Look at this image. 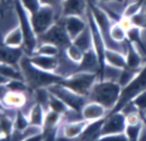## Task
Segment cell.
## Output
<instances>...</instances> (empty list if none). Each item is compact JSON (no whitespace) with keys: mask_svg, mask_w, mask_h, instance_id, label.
<instances>
[{"mask_svg":"<svg viewBox=\"0 0 146 141\" xmlns=\"http://www.w3.org/2000/svg\"><path fill=\"white\" fill-rule=\"evenodd\" d=\"M20 69L23 73L25 82L32 90L39 87H49L59 83L64 77L57 72H50L35 66L26 54L20 61Z\"/></svg>","mask_w":146,"mask_h":141,"instance_id":"obj_1","label":"cell"},{"mask_svg":"<svg viewBox=\"0 0 146 141\" xmlns=\"http://www.w3.org/2000/svg\"><path fill=\"white\" fill-rule=\"evenodd\" d=\"M14 10L18 19V25L20 26L24 36L23 49L25 51V54L30 56L35 52L39 44L38 36L33 27L31 13L27 10V8L20 0H14Z\"/></svg>","mask_w":146,"mask_h":141,"instance_id":"obj_2","label":"cell"},{"mask_svg":"<svg viewBox=\"0 0 146 141\" xmlns=\"http://www.w3.org/2000/svg\"><path fill=\"white\" fill-rule=\"evenodd\" d=\"M121 89L122 87L116 81L98 79L92 86L87 98H89V100L99 102L110 111L117 104Z\"/></svg>","mask_w":146,"mask_h":141,"instance_id":"obj_3","label":"cell"},{"mask_svg":"<svg viewBox=\"0 0 146 141\" xmlns=\"http://www.w3.org/2000/svg\"><path fill=\"white\" fill-rule=\"evenodd\" d=\"M144 90H146V62L143 67L140 69L138 74L126 86L122 87L117 104L108 113L121 111L128 103L131 102L138 94H140Z\"/></svg>","mask_w":146,"mask_h":141,"instance_id":"obj_4","label":"cell"},{"mask_svg":"<svg viewBox=\"0 0 146 141\" xmlns=\"http://www.w3.org/2000/svg\"><path fill=\"white\" fill-rule=\"evenodd\" d=\"M99 79L98 73L87 72V71H75L64 76L59 83L72 89L73 91L88 97L92 86Z\"/></svg>","mask_w":146,"mask_h":141,"instance_id":"obj_5","label":"cell"},{"mask_svg":"<svg viewBox=\"0 0 146 141\" xmlns=\"http://www.w3.org/2000/svg\"><path fill=\"white\" fill-rule=\"evenodd\" d=\"M48 90L52 94L60 98L71 110L75 111L77 113H81V110L84 105L87 103V97L83 96L81 94H78L77 92L73 91L72 89L64 86L61 83H56L51 86L47 87Z\"/></svg>","mask_w":146,"mask_h":141,"instance_id":"obj_6","label":"cell"},{"mask_svg":"<svg viewBox=\"0 0 146 141\" xmlns=\"http://www.w3.org/2000/svg\"><path fill=\"white\" fill-rule=\"evenodd\" d=\"M31 19L35 32L37 36H39L56 22L55 7L50 5H40V7L31 14Z\"/></svg>","mask_w":146,"mask_h":141,"instance_id":"obj_7","label":"cell"},{"mask_svg":"<svg viewBox=\"0 0 146 141\" xmlns=\"http://www.w3.org/2000/svg\"><path fill=\"white\" fill-rule=\"evenodd\" d=\"M86 16H87V22L89 25V28L91 30V35H92V42H93V48L94 50L97 53V56L99 58L100 62V71L98 77L100 76V74L102 73L105 66V51L107 48V45H106L105 39H104L103 35H102L101 31H100L99 27H98L97 23H96L95 19H94L93 15H92L91 11L88 8L87 12H86Z\"/></svg>","mask_w":146,"mask_h":141,"instance_id":"obj_8","label":"cell"},{"mask_svg":"<svg viewBox=\"0 0 146 141\" xmlns=\"http://www.w3.org/2000/svg\"><path fill=\"white\" fill-rule=\"evenodd\" d=\"M38 41L40 42H49L57 45L60 48H66L69 44L72 43L68 33L66 31L64 24L55 22L48 30L38 36Z\"/></svg>","mask_w":146,"mask_h":141,"instance_id":"obj_9","label":"cell"},{"mask_svg":"<svg viewBox=\"0 0 146 141\" xmlns=\"http://www.w3.org/2000/svg\"><path fill=\"white\" fill-rule=\"evenodd\" d=\"M126 125V115L123 111H117V112L108 113L104 118V122L102 125L101 136L106 135L119 134V133L125 132ZM100 139V138H99Z\"/></svg>","mask_w":146,"mask_h":141,"instance_id":"obj_10","label":"cell"},{"mask_svg":"<svg viewBox=\"0 0 146 141\" xmlns=\"http://www.w3.org/2000/svg\"><path fill=\"white\" fill-rule=\"evenodd\" d=\"M108 112L109 110L99 102L89 100L83 106L80 114L83 119L91 122V121H96L104 118L108 114Z\"/></svg>","mask_w":146,"mask_h":141,"instance_id":"obj_11","label":"cell"},{"mask_svg":"<svg viewBox=\"0 0 146 141\" xmlns=\"http://www.w3.org/2000/svg\"><path fill=\"white\" fill-rule=\"evenodd\" d=\"M64 26L71 41H73L80 33L85 30L88 26V22H86L83 17L79 15H69L64 17Z\"/></svg>","mask_w":146,"mask_h":141,"instance_id":"obj_12","label":"cell"},{"mask_svg":"<svg viewBox=\"0 0 146 141\" xmlns=\"http://www.w3.org/2000/svg\"><path fill=\"white\" fill-rule=\"evenodd\" d=\"M26 102L27 98L24 91L7 90L2 95V100H1L2 107L12 109H22Z\"/></svg>","mask_w":146,"mask_h":141,"instance_id":"obj_13","label":"cell"},{"mask_svg":"<svg viewBox=\"0 0 146 141\" xmlns=\"http://www.w3.org/2000/svg\"><path fill=\"white\" fill-rule=\"evenodd\" d=\"M25 55L23 47H12L2 44L1 47V63L20 67V61Z\"/></svg>","mask_w":146,"mask_h":141,"instance_id":"obj_14","label":"cell"},{"mask_svg":"<svg viewBox=\"0 0 146 141\" xmlns=\"http://www.w3.org/2000/svg\"><path fill=\"white\" fill-rule=\"evenodd\" d=\"M75 71H87V72H95L99 74L100 62L94 48H91L84 52L83 58L81 62L76 66L74 72Z\"/></svg>","mask_w":146,"mask_h":141,"instance_id":"obj_15","label":"cell"},{"mask_svg":"<svg viewBox=\"0 0 146 141\" xmlns=\"http://www.w3.org/2000/svg\"><path fill=\"white\" fill-rule=\"evenodd\" d=\"M28 56V55H27ZM30 61L39 68L43 70L50 71V72H56L59 68V60L57 56H50V55L43 54H34L28 56Z\"/></svg>","mask_w":146,"mask_h":141,"instance_id":"obj_16","label":"cell"},{"mask_svg":"<svg viewBox=\"0 0 146 141\" xmlns=\"http://www.w3.org/2000/svg\"><path fill=\"white\" fill-rule=\"evenodd\" d=\"M61 7L63 17L69 15L82 16L88 10V0H64Z\"/></svg>","mask_w":146,"mask_h":141,"instance_id":"obj_17","label":"cell"},{"mask_svg":"<svg viewBox=\"0 0 146 141\" xmlns=\"http://www.w3.org/2000/svg\"><path fill=\"white\" fill-rule=\"evenodd\" d=\"M125 45H126V59H127V66L130 68H135V69H140L143 67L144 60H146L145 58H143L142 53L138 50V48L131 43L129 40L126 39L125 40Z\"/></svg>","mask_w":146,"mask_h":141,"instance_id":"obj_18","label":"cell"},{"mask_svg":"<svg viewBox=\"0 0 146 141\" xmlns=\"http://www.w3.org/2000/svg\"><path fill=\"white\" fill-rule=\"evenodd\" d=\"M88 123H89V121L85 120L83 118L80 119V120L66 122L64 124V126H63V135L68 139L78 138L83 133V131L85 130Z\"/></svg>","mask_w":146,"mask_h":141,"instance_id":"obj_19","label":"cell"},{"mask_svg":"<svg viewBox=\"0 0 146 141\" xmlns=\"http://www.w3.org/2000/svg\"><path fill=\"white\" fill-rule=\"evenodd\" d=\"M8 109L2 107L1 111V132H2V138L7 137L9 138L13 135V132L15 131V117H16V112L13 114L8 113Z\"/></svg>","mask_w":146,"mask_h":141,"instance_id":"obj_20","label":"cell"},{"mask_svg":"<svg viewBox=\"0 0 146 141\" xmlns=\"http://www.w3.org/2000/svg\"><path fill=\"white\" fill-rule=\"evenodd\" d=\"M104 118L96 121H91V122L88 123L85 130L78 138L81 139V140H96V139H99L100 136H101V130Z\"/></svg>","mask_w":146,"mask_h":141,"instance_id":"obj_21","label":"cell"},{"mask_svg":"<svg viewBox=\"0 0 146 141\" xmlns=\"http://www.w3.org/2000/svg\"><path fill=\"white\" fill-rule=\"evenodd\" d=\"M105 62L112 65V66L118 67V68L121 69L127 67V59H126L125 53L115 50V49L106 48Z\"/></svg>","mask_w":146,"mask_h":141,"instance_id":"obj_22","label":"cell"},{"mask_svg":"<svg viewBox=\"0 0 146 141\" xmlns=\"http://www.w3.org/2000/svg\"><path fill=\"white\" fill-rule=\"evenodd\" d=\"M2 44L12 47H23L24 36H23V32L19 25L15 26L4 35Z\"/></svg>","mask_w":146,"mask_h":141,"instance_id":"obj_23","label":"cell"},{"mask_svg":"<svg viewBox=\"0 0 146 141\" xmlns=\"http://www.w3.org/2000/svg\"><path fill=\"white\" fill-rule=\"evenodd\" d=\"M46 109L38 102H35L34 105L30 108L28 112V118L30 124L33 125H38V126H42L44 124V119L45 115H46Z\"/></svg>","mask_w":146,"mask_h":141,"instance_id":"obj_24","label":"cell"},{"mask_svg":"<svg viewBox=\"0 0 146 141\" xmlns=\"http://www.w3.org/2000/svg\"><path fill=\"white\" fill-rule=\"evenodd\" d=\"M144 29L140 28L138 26H132L127 30V40H129L131 43H133L138 50L146 56V47L142 41V31Z\"/></svg>","mask_w":146,"mask_h":141,"instance_id":"obj_25","label":"cell"},{"mask_svg":"<svg viewBox=\"0 0 146 141\" xmlns=\"http://www.w3.org/2000/svg\"><path fill=\"white\" fill-rule=\"evenodd\" d=\"M72 43L75 44L77 47H79L83 52L93 48L92 35H91V30H90V28H89V25L86 27L83 32L80 33V34L72 41Z\"/></svg>","mask_w":146,"mask_h":141,"instance_id":"obj_26","label":"cell"},{"mask_svg":"<svg viewBox=\"0 0 146 141\" xmlns=\"http://www.w3.org/2000/svg\"><path fill=\"white\" fill-rule=\"evenodd\" d=\"M110 38L117 44H122L127 39V29L120 22H114L110 28Z\"/></svg>","mask_w":146,"mask_h":141,"instance_id":"obj_27","label":"cell"},{"mask_svg":"<svg viewBox=\"0 0 146 141\" xmlns=\"http://www.w3.org/2000/svg\"><path fill=\"white\" fill-rule=\"evenodd\" d=\"M1 76L6 77L10 80L12 79L24 80V76H23L20 67L13 66V65H9L6 63H1Z\"/></svg>","mask_w":146,"mask_h":141,"instance_id":"obj_28","label":"cell"},{"mask_svg":"<svg viewBox=\"0 0 146 141\" xmlns=\"http://www.w3.org/2000/svg\"><path fill=\"white\" fill-rule=\"evenodd\" d=\"M48 108L50 110H53L57 113H60L63 116L66 114H68L71 111V109L61 100L60 98H58L57 96H55L54 94L50 92V97H49V103H48ZM48 109V110H49Z\"/></svg>","mask_w":146,"mask_h":141,"instance_id":"obj_29","label":"cell"},{"mask_svg":"<svg viewBox=\"0 0 146 141\" xmlns=\"http://www.w3.org/2000/svg\"><path fill=\"white\" fill-rule=\"evenodd\" d=\"M144 126V121L142 119L141 121L137 123H132V124H127L125 128V135L127 136V139L130 141L139 140L140 134L142 132V129Z\"/></svg>","mask_w":146,"mask_h":141,"instance_id":"obj_30","label":"cell"},{"mask_svg":"<svg viewBox=\"0 0 146 141\" xmlns=\"http://www.w3.org/2000/svg\"><path fill=\"white\" fill-rule=\"evenodd\" d=\"M65 54H66V57L68 58L69 61L73 62L74 64L78 65L80 62H81L82 58H83V55H84V52L79 48L77 47L75 44H69L68 46L65 48Z\"/></svg>","mask_w":146,"mask_h":141,"instance_id":"obj_31","label":"cell"},{"mask_svg":"<svg viewBox=\"0 0 146 141\" xmlns=\"http://www.w3.org/2000/svg\"><path fill=\"white\" fill-rule=\"evenodd\" d=\"M34 53L43 54V55H50V56H57L59 53V47L57 45L53 44V43L40 42Z\"/></svg>","mask_w":146,"mask_h":141,"instance_id":"obj_32","label":"cell"},{"mask_svg":"<svg viewBox=\"0 0 146 141\" xmlns=\"http://www.w3.org/2000/svg\"><path fill=\"white\" fill-rule=\"evenodd\" d=\"M141 69V68H140ZM140 69H135V68H130V67H125L121 70L120 73L119 79H118V83L120 84L121 87H124L138 74V72L140 71Z\"/></svg>","mask_w":146,"mask_h":141,"instance_id":"obj_33","label":"cell"},{"mask_svg":"<svg viewBox=\"0 0 146 141\" xmlns=\"http://www.w3.org/2000/svg\"><path fill=\"white\" fill-rule=\"evenodd\" d=\"M143 8V2L140 0H134L132 2H130L129 4H127L125 6L122 13L121 16L127 17V18H131L134 15H136L137 13H139Z\"/></svg>","mask_w":146,"mask_h":141,"instance_id":"obj_34","label":"cell"},{"mask_svg":"<svg viewBox=\"0 0 146 141\" xmlns=\"http://www.w3.org/2000/svg\"><path fill=\"white\" fill-rule=\"evenodd\" d=\"M28 125H30L28 115L25 114L22 109H18L15 117V130L22 132Z\"/></svg>","mask_w":146,"mask_h":141,"instance_id":"obj_35","label":"cell"},{"mask_svg":"<svg viewBox=\"0 0 146 141\" xmlns=\"http://www.w3.org/2000/svg\"><path fill=\"white\" fill-rule=\"evenodd\" d=\"M140 113H146V90L142 91L131 101Z\"/></svg>","mask_w":146,"mask_h":141,"instance_id":"obj_36","label":"cell"},{"mask_svg":"<svg viewBox=\"0 0 146 141\" xmlns=\"http://www.w3.org/2000/svg\"><path fill=\"white\" fill-rule=\"evenodd\" d=\"M130 19H131L133 26H138L142 29H146V12L144 11L143 8H142V10L139 13L134 15Z\"/></svg>","mask_w":146,"mask_h":141,"instance_id":"obj_37","label":"cell"},{"mask_svg":"<svg viewBox=\"0 0 146 141\" xmlns=\"http://www.w3.org/2000/svg\"><path fill=\"white\" fill-rule=\"evenodd\" d=\"M20 1L23 3V5L26 7L27 10H28L31 14L34 13L41 5L39 0H20Z\"/></svg>","mask_w":146,"mask_h":141,"instance_id":"obj_38","label":"cell"},{"mask_svg":"<svg viewBox=\"0 0 146 141\" xmlns=\"http://www.w3.org/2000/svg\"><path fill=\"white\" fill-rule=\"evenodd\" d=\"M41 5H50L55 7L56 5H62L64 0H39Z\"/></svg>","mask_w":146,"mask_h":141,"instance_id":"obj_39","label":"cell"},{"mask_svg":"<svg viewBox=\"0 0 146 141\" xmlns=\"http://www.w3.org/2000/svg\"><path fill=\"white\" fill-rule=\"evenodd\" d=\"M1 2H2L3 7L6 6V5H8L10 7L14 6V0H1Z\"/></svg>","mask_w":146,"mask_h":141,"instance_id":"obj_40","label":"cell"},{"mask_svg":"<svg viewBox=\"0 0 146 141\" xmlns=\"http://www.w3.org/2000/svg\"><path fill=\"white\" fill-rule=\"evenodd\" d=\"M100 2H104V3H108V2H121L123 0H98Z\"/></svg>","mask_w":146,"mask_h":141,"instance_id":"obj_41","label":"cell"},{"mask_svg":"<svg viewBox=\"0 0 146 141\" xmlns=\"http://www.w3.org/2000/svg\"><path fill=\"white\" fill-rule=\"evenodd\" d=\"M140 1H142V2H144V0H140Z\"/></svg>","mask_w":146,"mask_h":141,"instance_id":"obj_42","label":"cell"}]
</instances>
